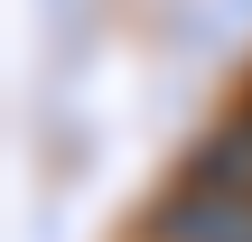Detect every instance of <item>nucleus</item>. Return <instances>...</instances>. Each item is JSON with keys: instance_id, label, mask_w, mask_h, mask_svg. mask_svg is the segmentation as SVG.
Listing matches in <instances>:
<instances>
[{"instance_id": "1", "label": "nucleus", "mask_w": 252, "mask_h": 242, "mask_svg": "<svg viewBox=\"0 0 252 242\" xmlns=\"http://www.w3.org/2000/svg\"><path fill=\"white\" fill-rule=\"evenodd\" d=\"M150 242H252V187L187 177V187L150 215Z\"/></svg>"}]
</instances>
